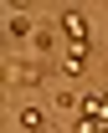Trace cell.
Here are the masks:
<instances>
[{
    "label": "cell",
    "instance_id": "obj_4",
    "mask_svg": "<svg viewBox=\"0 0 108 133\" xmlns=\"http://www.w3.org/2000/svg\"><path fill=\"white\" fill-rule=\"evenodd\" d=\"M5 82H10V87H36V82H41V66H10Z\"/></svg>",
    "mask_w": 108,
    "mask_h": 133
},
{
    "label": "cell",
    "instance_id": "obj_5",
    "mask_svg": "<svg viewBox=\"0 0 108 133\" xmlns=\"http://www.w3.org/2000/svg\"><path fill=\"white\" fill-rule=\"evenodd\" d=\"M57 36H62V31H52V26H36V36H31L36 56H46V51H57Z\"/></svg>",
    "mask_w": 108,
    "mask_h": 133
},
{
    "label": "cell",
    "instance_id": "obj_1",
    "mask_svg": "<svg viewBox=\"0 0 108 133\" xmlns=\"http://www.w3.org/2000/svg\"><path fill=\"white\" fill-rule=\"evenodd\" d=\"M57 31H62L67 46H82V51H88V16H82V10H62V16H57Z\"/></svg>",
    "mask_w": 108,
    "mask_h": 133
},
{
    "label": "cell",
    "instance_id": "obj_3",
    "mask_svg": "<svg viewBox=\"0 0 108 133\" xmlns=\"http://www.w3.org/2000/svg\"><path fill=\"white\" fill-rule=\"evenodd\" d=\"M82 72H88V51H82V46H67V51H62V77H82Z\"/></svg>",
    "mask_w": 108,
    "mask_h": 133
},
{
    "label": "cell",
    "instance_id": "obj_2",
    "mask_svg": "<svg viewBox=\"0 0 108 133\" xmlns=\"http://www.w3.org/2000/svg\"><path fill=\"white\" fill-rule=\"evenodd\" d=\"M16 123H21V133H52V123H46V113H41L36 102H26V108H21Z\"/></svg>",
    "mask_w": 108,
    "mask_h": 133
},
{
    "label": "cell",
    "instance_id": "obj_6",
    "mask_svg": "<svg viewBox=\"0 0 108 133\" xmlns=\"http://www.w3.org/2000/svg\"><path fill=\"white\" fill-rule=\"evenodd\" d=\"M10 36H16V41H26V36H36V26H31V21L16 10V16H10Z\"/></svg>",
    "mask_w": 108,
    "mask_h": 133
}]
</instances>
